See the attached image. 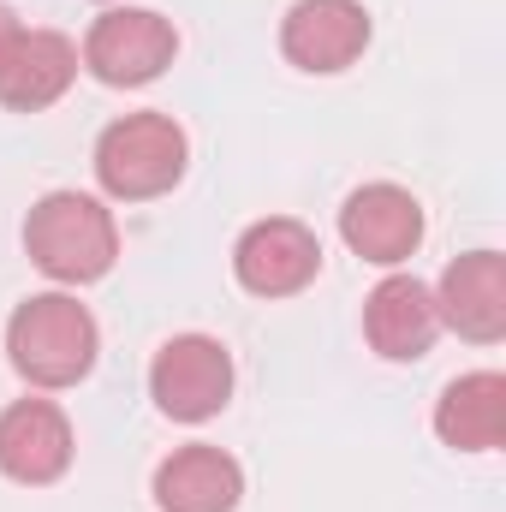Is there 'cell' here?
<instances>
[{
  "mask_svg": "<svg viewBox=\"0 0 506 512\" xmlns=\"http://www.w3.org/2000/svg\"><path fill=\"white\" fill-rule=\"evenodd\" d=\"M96 352H102L96 316L72 292H36L6 322V358L30 387H48V393L78 387L96 370Z\"/></svg>",
  "mask_w": 506,
  "mask_h": 512,
  "instance_id": "cell-1",
  "label": "cell"
},
{
  "mask_svg": "<svg viewBox=\"0 0 506 512\" xmlns=\"http://www.w3.org/2000/svg\"><path fill=\"white\" fill-rule=\"evenodd\" d=\"M24 251L30 262L60 280V286H90L114 268L120 256V227L114 209L90 191H48L30 221H24Z\"/></svg>",
  "mask_w": 506,
  "mask_h": 512,
  "instance_id": "cell-2",
  "label": "cell"
},
{
  "mask_svg": "<svg viewBox=\"0 0 506 512\" xmlns=\"http://www.w3.org/2000/svg\"><path fill=\"white\" fill-rule=\"evenodd\" d=\"M185 161H191V143L185 126L173 114H126L96 137V185L120 203H149V197H167L179 179H185Z\"/></svg>",
  "mask_w": 506,
  "mask_h": 512,
  "instance_id": "cell-3",
  "label": "cell"
},
{
  "mask_svg": "<svg viewBox=\"0 0 506 512\" xmlns=\"http://www.w3.org/2000/svg\"><path fill=\"white\" fill-rule=\"evenodd\" d=\"M173 54H179V30H173V18H161L149 6H108L84 36V66L114 90L155 84L173 66Z\"/></svg>",
  "mask_w": 506,
  "mask_h": 512,
  "instance_id": "cell-4",
  "label": "cell"
},
{
  "mask_svg": "<svg viewBox=\"0 0 506 512\" xmlns=\"http://www.w3.org/2000/svg\"><path fill=\"white\" fill-rule=\"evenodd\" d=\"M149 399L173 423H209L233 399V352L209 334H173L149 364Z\"/></svg>",
  "mask_w": 506,
  "mask_h": 512,
  "instance_id": "cell-5",
  "label": "cell"
},
{
  "mask_svg": "<svg viewBox=\"0 0 506 512\" xmlns=\"http://www.w3.org/2000/svg\"><path fill=\"white\" fill-rule=\"evenodd\" d=\"M233 274L256 298H292V292H304L322 274V239L304 221H292V215H268V221L239 233Z\"/></svg>",
  "mask_w": 506,
  "mask_h": 512,
  "instance_id": "cell-6",
  "label": "cell"
},
{
  "mask_svg": "<svg viewBox=\"0 0 506 512\" xmlns=\"http://www.w3.org/2000/svg\"><path fill=\"white\" fill-rule=\"evenodd\" d=\"M370 48L364 0H298L280 18V54L298 72H346Z\"/></svg>",
  "mask_w": 506,
  "mask_h": 512,
  "instance_id": "cell-7",
  "label": "cell"
},
{
  "mask_svg": "<svg viewBox=\"0 0 506 512\" xmlns=\"http://www.w3.org/2000/svg\"><path fill=\"white\" fill-rule=\"evenodd\" d=\"M72 423L54 399H12L0 411V471L24 489H48L72 471Z\"/></svg>",
  "mask_w": 506,
  "mask_h": 512,
  "instance_id": "cell-8",
  "label": "cell"
},
{
  "mask_svg": "<svg viewBox=\"0 0 506 512\" xmlns=\"http://www.w3.org/2000/svg\"><path fill=\"white\" fill-rule=\"evenodd\" d=\"M340 239L376 268H399L423 245V203L405 185H358L340 209Z\"/></svg>",
  "mask_w": 506,
  "mask_h": 512,
  "instance_id": "cell-9",
  "label": "cell"
},
{
  "mask_svg": "<svg viewBox=\"0 0 506 512\" xmlns=\"http://www.w3.org/2000/svg\"><path fill=\"white\" fill-rule=\"evenodd\" d=\"M435 316L441 328L495 346L506 334V256L501 251H465L459 262H447L441 286H435Z\"/></svg>",
  "mask_w": 506,
  "mask_h": 512,
  "instance_id": "cell-10",
  "label": "cell"
},
{
  "mask_svg": "<svg viewBox=\"0 0 506 512\" xmlns=\"http://www.w3.org/2000/svg\"><path fill=\"white\" fill-rule=\"evenodd\" d=\"M441 334L435 316V292L417 274H387L376 292L364 298V340L376 346V358L387 364H417Z\"/></svg>",
  "mask_w": 506,
  "mask_h": 512,
  "instance_id": "cell-11",
  "label": "cell"
},
{
  "mask_svg": "<svg viewBox=\"0 0 506 512\" xmlns=\"http://www.w3.org/2000/svg\"><path fill=\"white\" fill-rule=\"evenodd\" d=\"M245 495V471L233 453L191 441L155 465V507L161 512H233Z\"/></svg>",
  "mask_w": 506,
  "mask_h": 512,
  "instance_id": "cell-12",
  "label": "cell"
},
{
  "mask_svg": "<svg viewBox=\"0 0 506 512\" xmlns=\"http://www.w3.org/2000/svg\"><path fill=\"white\" fill-rule=\"evenodd\" d=\"M78 78V48L60 30H24L18 48L0 66V108L12 114H42L54 108Z\"/></svg>",
  "mask_w": 506,
  "mask_h": 512,
  "instance_id": "cell-13",
  "label": "cell"
},
{
  "mask_svg": "<svg viewBox=\"0 0 506 512\" xmlns=\"http://www.w3.org/2000/svg\"><path fill=\"white\" fill-rule=\"evenodd\" d=\"M435 435L453 453H495L506 441V376L501 370H471L435 399Z\"/></svg>",
  "mask_w": 506,
  "mask_h": 512,
  "instance_id": "cell-14",
  "label": "cell"
},
{
  "mask_svg": "<svg viewBox=\"0 0 506 512\" xmlns=\"http://www.w3.org/2000/svg\"><path fill=\"white\" fill-rule=\"evenodd\" d=\"M18 36H24V24H18V12H12V6H0V66H6V54L18 48Z\"/></svg>",
  "mask_w": 506,
  "mask_h": 512,
  "instance_id": "cell-15",
  "label": "cell"
}]
</instances>
